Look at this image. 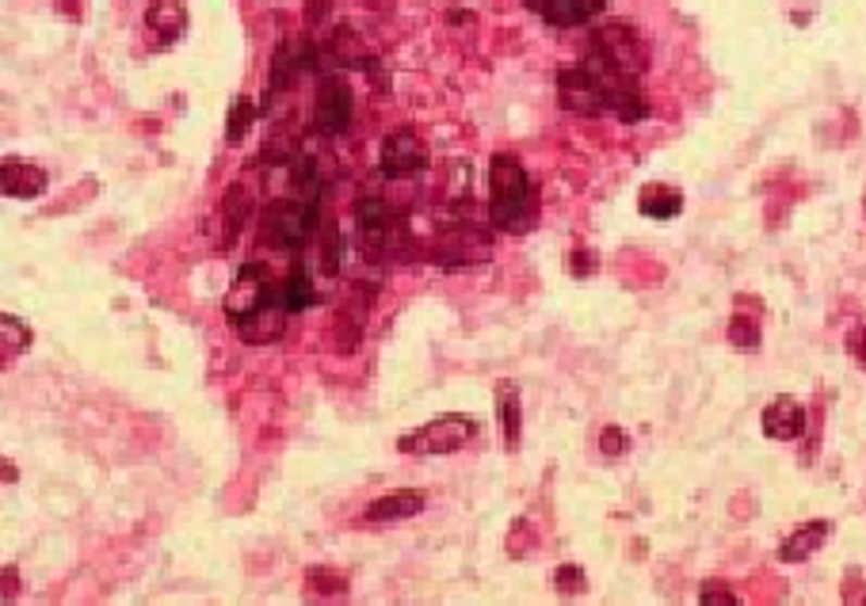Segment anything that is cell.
<instances>
[{
  "mask_svg": "<svg viewBox=\"0 0 866 606\" xmlns=\"http://www.w3.org/2000/svg\"><path fill=\"white\" fill-rule=\"evenodd\" d=\"M489 222L504 233H531L539 222V191L527 168L512 153L489 161Z\"/></svg>",
  "mask_w": 866,
  "mask_h": 606,
  "instance_id": "cell-1",
  "label": "cell"
},
{
  "mask_svg": "<svg viewBox=\"0 0 866 606\" xmlns=\"http://www.w3.org/2000/svg\"><path fill=\"white\" fill-rule=\"evenodd\" d=\"M355 229H360V256L367 264H386V260H405L409 256V229L405 218L393 211L390 202L367 194L355 202Z\"/></svg>",
  "mask_w": 866,
  "mask_h": 606,
  "instance_id": "cell-2",
  "label": "cell"
},
{
  "mask_svg": "<svg viewBox=\"0 0 866 606\" xmlns=\"http://www.w3.org/2000/svg\"><path fill=\"white\" fill-rule=\"evenodd\" d=\"M588 70L611 73V77L638 80L649 70V47L630 24H603L592 31V50H588Z\"/></svg>",
  "mask_w": 866,
  "mask_h": 606,
  "instance_id": "cell-3",
  "label": "cell"
},
{
  "mask_svg": "<svg viewBox=\"0 0 866 606\" xmlns=\"http://www.w3.org/2000/svg\"><path fill=\"white\" fill-rule=\"evenodd\" d=\"M321 229V206L302 199H275L260 218V244L279 252H298Z\"/></svg>",
  "mask_w": 866,
  "mask_h": 606,
  "instance_id": "cell-4",
  "label": "cell"
},
{
  "mask_svg": "<svg viewBox=\"0 0 866 606\" xmlns=\"http://www.w3.org/2000/svg\"><path fill=\"white\" fill-rule=\"evenodd\" d=\"M477 439V420L469 416H436L431 424L416 428L413 435H401L398 439V451L401 454H416V458H439V454H454L462 451L466 443Z\"/></svg>",
  "mask_w": 866,
  "mask_h": 606,
  "instance_id": "cell-5",
  "label": "cell"
},
{
  "mask_svg": "<svg viewBox=\"0 0 866 606\" xmlns=\"http://www.w3.org/2000/svg\"><path fill=\"white\" fill-rule=\"evenodd\" d=\"M431 260L439 267H474L492 260V237L489 229L474 226V222H454L431 241Z\"/></svg>",
  "mask_w": 866,
  "mask_h": 606,
  "instance_id": "cell-6",
  "label": "cell"
},
{
  "mask_svg": "<svg viewBox=\"0 0 866 606\" xmlns=\"http://www.w3.org/2000/svg\"><path fill=\"white\" fill-rule=\"evenodd\" d=\"M557 103H562V111L580 118L607 115V80L588 65L562 70L557 73Z\"/></svg>",
  "mask_w": 866,
  "mask_h": 606,
  "instance_id": "cell-7",
  "label": "cell"
},
{
  "mask_svg": "<svg viewBox=\"0 0 866 606\" xmlns=\"http://www.w3.org/2000/svg\"><path fill=\"white\" fill-rule=\"evenodd\" d=\"M431 153L428 146H424V138L416 130H409V126H401V130L386 134L382 149H378V168H382L386 179H413L421 176L424 168H428Z\"/></svg>",
  "mask_w": 866,
  "mask_h": 606,
  "instance_id": "cell-8",
  "label": "cell"
},
{
  "mask_svg": "<svg viewBox=\"0 0 866 606\" xmlns=\"http://www.w3.org/2000/svg\"><path fill=\"white\" fill-rule=\"evenodd\" d=\"M352 115H355V96H352V88H348V80L321 77L317 100H313V126H317V134L340 138V134H348V126H352Z\"/></svg>",
  "mask_w": 866,
  "mask_h": 606,
  "instance_id": "cell-9",
  "label": "cell"
},
{
  "mask_svg": "<svg viewBox=\"0 0 866 606\" xmlns=\"http://www.w3.org/2000/svg\"><path fill=\"white\" fill-rule=\"evenodd\" d=\"M275 290H279V287H272V275H267L264 264H244L241 272H237L229 294H226V320L234 325V320L249 317V313L260 310V305H264Z\"/></svg>",
  "mask_w": 866,
  "mask_h": 606,
  "instance_id": "cell-10",
  "label": "cell"
},
{
  "mask_svg": "<svg viewBox=\"0 0 866 606\" xmlns=\"http://www.w3.org/2000/svg\"><path fill=\"white\" fill-rule=\"evenodd\" d=\"M146 35L153 50H168L188 35V9L184 0H153L146 9Z\"/></svg>",
  "mask_w": 866,
  "mask_h": 606,
  "instance_id": "cell-11",
  "label": "cell"
},
{
  "mask_svg": "<svg viewBox=\"0 0 866 606\" xmlns=\"http://www.w3.org/2000/svg\"><path fill=\"white\" fill-rule=\"evenodd\" d=\"M287 305H283V294L275 290L260 310H252L249 317L234 320V332L241 336L244 343H275L283 332H287Z\"/></svg>",
  "mask_w": 866,
  "mask_h": 606,
  "instance_id": "cell-12",
  "label": "cell"
},
{
  "mask_svg": "<svg viewBox=\"0 0 866 606\" xmlns=\"http://www.w3.org/2000/svg\"><path fill=\"white\" fill-rule=\"evenodd\" d=\"M367 310H371V290H352V294L343 298L340 310L332 317V343L340 355H352L363 340V328H367Z\"/></svg>",
  "mask_w": 866,
  "mask_h": 606,
  "instance_id": "cell-13",
  "label": "cell"
},
{
  "mask_svg": "<svg viewBox=\"0 0 866 606\" xmlns=\"http://www.w3.org/2000/svg\"><path fill=\"white\" fill-rule=\"evenodd\" d=\"M527 9L550 27H585L607 9V0H527Z\"/></svg>",
  "mask_w": 866,
  "mask_h": 606,
  "instance_id": "cell-14",
  "label": "cell"
},
{
  "mask_svg": "<svg viewBox=\"0 0 866 606\" xmlns=\"http://www.w3.org/2000/svg\"><path fill=\"white\" fill-rule=\"evenodd\" d=\"M607 80V115H615L618 123H641L649 115V100L638 88V80L630 77H611V73H600Z\"/></svg>",
  "mask_w": 866,
  "mask_h": 606,
  "instance_id": "cell-15",
  "label": "cell"
},
{
  "mask_svg": "<svg viewBox=\"0 0 866 606\" xmlns=\"http://www.w3.org/2000/svg\"><path fill=\"white\" fill-rule=\"evenodd\" d=\"M50 187V176L32 161H4L0 164V194L9 199H39Z\"/></svg>",
  "mask_w": 866,
  "mask_h": 606,
  "instance_id": "cell-16",
  "label": "cell"
},
{
  "mask_svg": "<svg viewBox=\"0 0 866 606\" xmlns=\"http://www.w3.org/2000/svg\"><path fill=\"white\" fill-rule=\"evenodd\" d=\"M760 424H764V435L767 439H779V443H794V439L805 431V408L798 401H790V396H779V401H771L764 408Z\"/></svg>",
  "mask_w": 866,
  "mask_h": 606,
  "instance_id": "cell-17",
  "label": "cell"
},
{
  "mask_svg": "<svg viewBox=\"0 0 866 606\" xmlns=\"http://www.w3.org/2000/svg\"><path fill=\"white\" fill-rule=\"evenodd\" d=\"M249 211H252V191L237 179V184H229V191L222 194V206H218V214H222V244L218 249H226V252L234 249L237 237H241V229H244V222H249Z\"/></svg>",
  "mask_w": 866,
  "mask_h": 606,
  "instance_id": "cell-18",
  "label": "cell"
},
{
  "mask_svg": "<svg viewBox=\"0 0 866 606\" xmlns=\"http://www.w3.org/2000/svg\"><path fill=\"white\" fill-rule=\"evenodd\" d=\"M828 534H832V522L828 519L805 522V527H798L794 534H787V542L779 545V560H787V565H802V560H809L813 553L828 542Z\"/></svg>",
  "mask_w": 866,
  "mask_h": 606,
  "instance_id": "cell-19",
  "label": "cell"
},
{
  "mask_svg": "<svg viewBox=\"0 0 866 606\" xmlns=\"http://www.w3.org/2000/svg\"><path fill=\"white\" fill-rule=\"evenodd\" d=\"M497 420H500L504 451H515V446H519V435H524V408H519V389H515V381H500L497 386Z\"/></svg>",
  "mask_w": 866,
  "mask_h": 606,
  "instance_id": "cell-20",
  "label": "cell"
},
{
  "mask_svg": "<svg viewBox=\"0 0 866 606\" xmlns=\"http://www.w3.org/2000/svg\"><path fill=\"white\" fill-rule=\"evenodd\" d=\"M424 504H428V500H424L421 492H390V496L375 500V504L363 512V519L367 522H401V519L421 515Z\"/></svg>",
  "mask_w": 866,
  "mask_h": 606,
  "instance_id": "cell-21",
  "label": "cell"
},
{
  "mask_svg": "<svg viewBox=\"0 0 866 606\" xmlns=\"http://www.w3.org/2000/svg\"><path fill=\"white\" fill-rule=\"evenodd\" d=\"M638 211L645 214V218L672 222L679 211H683V191H679V187H668V184H645L638 194Z\"/></svg>",
  "mask_w": 866,
  "mask_h": 606,
  "instance_id": "cell-22",
  "label": "cell"
},
{
  "mask_svg": "<svg viewBox=\"0 0 866 606\" xmlns=\"http://www.w3.org/2000/svg\"><path fill=\"white\" fill-rule=\"evenodd\" d=\"M27 348H32V328H27L20 317L0 313V370H9Z\"/></svg>",
  "mask_w": 866,
  "mask_h": 606,
  "instance_id": "cell-23",
  "label": "cell"
},
{
  "mask_svg": "<svg viewBox=\"0 0 866 606\" xmlns=\"http://www.w3.org/2000/svg\"><path fill=\"white\" fill-rule=\"evenodd\" d=\"M279 294H283L287 313H305L313 302H317V290H313V279L305 275L302 264H294V272H290V279L279 287Z\"/></svg>",
  "mask_w": 866,
  "mask_h": 606,
  "instance_id": "cell-24",
  "label": "cell"
},
{
  "mask_svg": "<svg viewBox=\"0 0 866 606\" xmlns=\"http://www.w3.org/2000/svg\"><path fill=\"white\" fill-rule=\"evenodd\" d=\"M252 123H256V103L249 100V96H241V100H234V108H229V118H226V146H241L244 138H249Z\"/></svg>",
  "mask_w": 866,
  "mask_h": 606,
  "instance_id": "cell-25",
  "label": "cell"
},
{
  "mask_svg": "<svg viewBox=\"0 0 866 606\" xmlns=\"http://www.w3.org/2000/svg\"><path fill=\"white\" fill-rule=\"evenodd\" d=\"M729 343L741 351H756L760 348V320L756 317H744V313H737L733 320H729Z\"/></svg>",
  "mask_w": 866,
  "mask_h": 606,
  "instance_id": "cell-26",
  "label": "cell"
},
{
  "mask_svg": "<svg viewBox=\"0 0 866 606\" xmlns=\"http://www.w3.org/2000/svg\"><path fill=\"white\" fill-rule=\"evenodd\" d=\"M310 591H321V595H343L348 591V580L332 568H310Z\"/></svg>",
  "mask_w": 866,
  "mask_h": 606,
  "instance_id": "cell-27",
  "label": "cell"
},
{
  "mask_svg": "<svg viewBox=\"0 0 866 606\" xmlns=\"http://www.w3.org/2000/svg\"><path fill=\"white\" fill-rule=\"evenodd\" d=\"M626 451H630V439H626V431L615 428V424H607V428L600 431V454H603V458H623Z\"/></svg>",
  "mask_w": 866,
  "mask_h": 606,
  "instance_id": "cell-28",
  "label": "cell"
},
{
  "mask_svg": "<svg viewBox=\"0 0 866 606\" xmlns=\"http://www.w3.org/2000/svg\"><path fill=\"white\" fill-rule=\"evenodd\" d=\"M336 267H340V233H336V226H328V222H325V241H321V272L336 275Z\"/></svg>",
  "mask_w": 866,
  "mask_h": 606,
  "instance_id": "cell-29",
  "label": "cell"
},
{
  "mask_svg": "<svg viewBox=\"0 0 866 606\" xmlns=\"http://www.w3.org/2000/svg\"><path fill=\"white\" fill-rule=\"evenodd\" d=\"M554 588L562 591V595H580V591L588 588V580H585V568H577V565H562L554 572Z\"/></svg>",
  "mask_w": 866,
  "mask_h": 606,
  "instance_id": "cell-30",
  "label": "cell"
},
{
  "mask_svg": "<svg viewBox=\"0 0 866 606\" xmlns=\"http://www.w3.org/2000/svg\"><path fill=\"white\" fill-rule=\"evenodd\" d=\"M569 267H573V275H577V279H592L595 267H600V256H595L592 249H573L569 252Z\"/></svg>",
  "mask_w": 866,
  "mask_h": 606,
  "instance_id": "cell-31",
  "label": "cell"
},
{
  "mask_svg": "<svg viewBox=\"0 0 866 606\" xmlns=\"http://www.w3.org/2000/svg\"><path fill=\"white\" fill-rule=\"evenodd\" d=\"M699 603H703V606H714V603L737 606V603H741V598H737V591H729L726 583H706V588L699 591Z\"/></svg>",
  "mask_w": 866,
  "mask_h": 606,
  "instance_id": "cell-32",
  "label": "cell"
},
{
  "mask_svg": "<svg viewBox=\"0 0 866 606\" xmlns=\"http://www.w3.org/2000/svg\"><path fill=\"white\" fill-rule=\"evenodd\" d=\"M20 595V568L9 565L0 572V598H16Z\"/></svg>",
  "mask_w": 866,
  "mask_h": 606,
  "instance_id": "cell-33",
  "label": "cell"
},
{
  "mask_svg": "<svg viewBox=\"0 0 866 606\" xmlns=\"http://www.w3.org/2000/svg\"><path fill=\"white\" fill-rule=\"evenodd\" d=\"M50 4H54L65 20H73V24H80V20H85V0H50Z\"/></svg>",
  "mask_w": 866,
  "mask_h": 606,
  "instance_id": "cell-34",
  "label": "cell"
},
{
  "mask_svg": "<svg viewBox=\"0 0 866 606\" xmlns=\"http://www.w3.org/2000/svg\"><path fill=\"white\" fill-rule=\"evenodd\" d=\"M325 16H328V0H310V4H305V20H310L313 27H317Z\"/></svg>",
  "mask_w": 866,
  "mask_h": 606,
  "instance_id": "cell-35",
  "label": "cell"
},
{
  "mask_svg": "<svg viewBox=\"0 0 866 606\" xmlns=\"http://www.w3.org/2000/svg\"><path fill=\"white\" fill-rule=\"evenodd\" d=\"M843 603H866V583L855 588V576H851V580L843 583Z\"/></svg>",
  "mask_w": 866,
  "mask_h": 606,
  "instance_id": "cell-36",
  "label": "cell"
},
{
  "mask_svg": "<svg viewBox=\"0 0 866 606\" xmlns=\"http://www.w3.org/2000/svg\"><path fill=\"white\" fill-rule=\"evenodd\" d=\"M851 355H855L858 363L866 366V328H858V332L851 336Z\"/></svg>",
  "mask_w": 866,
  "mask_h": 606,
  "instance_id": "cell-37",
  "label": "cell"
},
{
  "mask_svg": "<svg viewBox=\"0 0 866 606\" xmlns=\"http://www.w3.org/2000/svg\"><path fill=\"white\" fill-rule=\"evenodd\" d=\"M360 4H363V9H371V12H390L398 0H360Z\"/></svg>",
  "mask_w": 866,
  "mask_h": 606,
  "instance_id": "cell-38",
  "label": "cell"
},
{
  "mask_svg": "<svg viewBox=\"0 0 866 606\" xmlns=\"http://www.w3.org/2000/svg\"><path fill=\"white\" fill-rule=\"evenodd\" d=\"M16 477H20V474H16V466H9V462H0V481H9V484H12V481H16Z\"/></svg>",
  "mask_w": 866,
  "mask_h": 606,
  "instance_id": "cell-39",
  "label": "cell"
},
{
  "mask_svg": "<svg viewBox=\"0 0 866 606\" xmlns=\"http://www.w3.org/2000/svg\"><path fill=\"white\" fill-rule=\"evenodd\" d=\"M863 211H866V199H863Z\"/></svg>",
  "mask_w": 866,
  "mask_h": 606,
  "instance_id": "cell-40",
  "label": "cell"
}]
</instances>
